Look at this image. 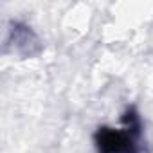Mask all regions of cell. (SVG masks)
Instances as JSON below:
<instances>
[{
  "label": "cell",
  "instance_id": "cell-1",
  "mask_svg": "<svg viewBox=\"0 0 153 153\" xmlns=\"http://www.w3.org/2000/svg\"><path fill=\"white\" fill-rule=\"evenodd\" d=\"M96 148L99 153H140V121L133 110L124 115L123 128H99L96 131Z\"/></svg>",
  "mask_w": 153,
  "mask_h": 153
}]
</instances>
